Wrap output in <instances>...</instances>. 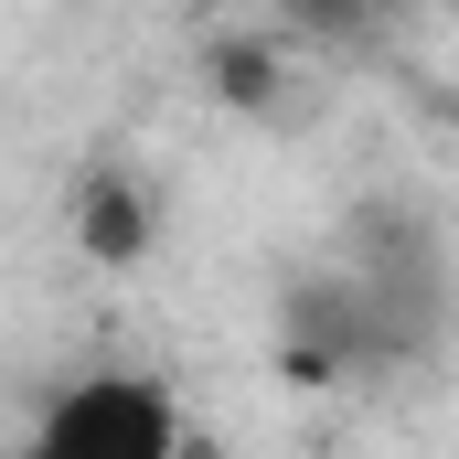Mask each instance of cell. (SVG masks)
I'll return each mask as SVG.
<instances>
[{"mask_svg": "<svg viewBox=\"0 0 459 459\" xmlns=\"http://www.w3.org/2000/svg\"><path fill=\"white\" fill-rule=\"evenodd\" d=\"M43 459H171L182 449V406L150 385V374H75L43 428H32Z\"/></svg>", "mask_w": 459, "mask_h": 459, "instance_id": "cell-1", "label": "cell"}, {"mask_svg": "<svg viewBox=\"0 0 459 459\" xmlns=\"http://www.w3.org/2000/svg\"><path fill=\"white\" fill-rule=\"evenodd\" d=\"M75 225H86V246H108V256H128V246H139V214H128V193H117V182H97V193H86V214H75Z\"/></svg>", "mask_w": 459, "mask_h": 459, "instance_id": "cell-2", "label": "cell"}, {"mask_svg": "<svg viewBox=\"0 0 459 459\" xmlns=\"http://www.w3.org/2000/svg\"><path fill=\"white\" fill-rule=\"evenodd\" d=\"M352 11H459V0H352Z\"/></svg>", "mask_w": 459, "mask_h": 459, "instance_id": "cell-3", "label": "cell"}]
</instances>
